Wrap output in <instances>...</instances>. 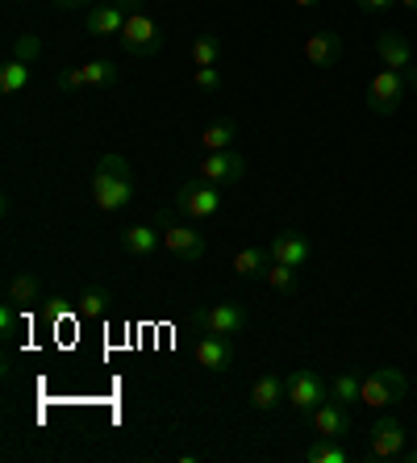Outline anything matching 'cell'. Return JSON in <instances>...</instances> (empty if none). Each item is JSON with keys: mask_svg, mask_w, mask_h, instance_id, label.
<instances>
[{"mask_svg": "<svg viewBox=\"0 0 417 463\" xmlns=\"http://www.w3.org/2000/svg\"><path fill=\"white\" fill-rule=\"evenodd\" d=\"M134 201V172L121 155H105V159L92 167V205L100 213H118Z\"/></svg>", "mask_w": 417, "mask_h": 463, "instance_id": "1", "label": "cell"}, {"mask_svg": "<svg viewBox=\"0 0 417 463\" xmlns=\"http://www.w3.org/2000/svg\"><path fill=\"white\" fill-rule=\"evenodd\" d=\"M405 388H409V380H405L401 367H372V372L364 376V384H359V405L384 413L405 397Z\"/></svg>", "mask_w": 417, "mask_h": 463, "instance_id": "2", "label": "cell"}, {"mask_svg": "<svg viewBox=\"0 0 417 463\" xmlns=\"http://www.w3.org/2000/svg\"><path fill=\"white\" fill-rule=\"evenodd\" d=\"M121 38V51L129 54V59H159V51H163V30H159V22L150 17V13H129L126 17V30L118 33Z\"/></svg>", "mask_w": 417, "mask_h": 463, "instance_id": "3", "label": "cell"}, {"mask_svg": "<svg viewBox=\"0 0 417 463\" xmlns=\"http://www.w3.org/2000/svg\"><path fill=\"white\" fill-rule=\"evenodd\" d=\"M217 209H222V188L217 184H204V180H188L180 184V193H175V213L193 217V222H209V217H217Z\"/></svg>", "mask_w": 417, "mask_h": 463, "instance_id": "4", "label": "cell"}, {"mask_svg": "<svg viewBox=\"0 0 417 463\" xmlns=\"http://www.w3.org/2000/svg\"><path fill=\"white\" fill-rule=\"evenodd\" d=\"M405 71H393V67H384V71H375L372 84H367V109H372L375 118H393L396 109H401V100H405Z\"/></svg>", "mask_w": 417, "mask_h": 463, "instance_id": "5", "label": "cell"}, {"mask_svg": "<svg viewBox=\"0 0 417 463\" xmlns=\"http://www.w3.org/2000/svg\"><path fill=\"white\" fill-rule=\"evenodd\" d=\"M193 326L201 335H242L251 326V313H246V305L222 301V305H209V309H196Z\"/></svg>", "mask_w": 417, "mask_h": 463, "instance_id": "6", "label": "cell"}, {"mask_svg": "<svg viewBox=\"0 0 417 463\" xmlns=\"http://www.w3.org/2000/svg\"><path fill=\"white\" fill-rule=\"evenodd\" d=\"M193 175H196V180H204V184L225 188V184H238L246 175V159L238 151H209V155H201V159H196Z\"/></svg>", "mask_w": 417, "mask_h": 463, "instance_id": "7", "label": "cell"}, {"mask_svg": "<svg viewBox=\"0 0 417 463\" xmlns=\"http://www.w3.org/2000/svg\"><path fill=\"white\" fill-rule=\"evenodd\" d=\"M409 447L405 426L393 418V413H380L372 421V434H367V455L372 459H401V451Z\"/></svg>", "mask_w": 417, "mask_h": 463, "instance_id": "8", "label": "cell"}, {"mask_svg": "<svg viewBox=\"0 0 417 463\" xmlns=\"http://www.w3.org/2000/svg\"><path fill=\"white\" fill-rule=\"evenodd\" d=\"M321 401H330V392H326V380H321L313 367H297V372L289 376V405L297 413H313Z\"/></svg>", "mask_w": 417, "mask_h": 463, "instance_id": "9", "label": "cell"}, {"mask_svg": "<svg viewBox=\"0 0 417 463\" xmlns=\"http://www.w3.org/2000/svg\"><path fill=\"white\" fill-rule=\"evenodd\" d=\"M204 234L196 226H167L163 230V250L175 259V263H196V259H204Z\"/></svg>", "mask_w": 417, "mask_h": 463, "instance_id": "10", "label": "cell"}, {"mask_svg": "<svg viewBox=\"0 0 417 463\" xmlns=\"http://www.w3.org/2000/svg\"><path fill=\"white\" fill-rule=\"evenodd\" d=\"M196 364L204 367V372H230V364H234V343H230V335H201L193 346Z\"/></svg>", "mask_w": 417, "mask_h": 463, "instance_id": "11", "label": "cell"}, {"mask_svg": "<svg viewBox=\"0 0 417 463\" xmlns=\"http://www.w3.org/2000/svg\"><path fill=\"white\" fill-rule=\"evenodd\" d=\"M271 250V263H284V268H305L313 255V242L305 234H297V230H284V234H276L268 242Z\"/></svg>", "mask_w": 417, "mask_h": 463, "instance_id": "12", "label": "cell"}, {"mask_svg": "<svg viewBox=\"0 0 417 463\" xmlns=\"http://www.w3.org/2000/svg\"><path fill=\"white\" fill-rule=\"evenodd\" d=\"M300 59L309 67H334L338 59H343V38L334 30H317L305 38V46H300Z\"/></svg>", "mask_w": 417, "mask_h": 463, "instance_id": "13", "label": "cell"}, {"mask_svg": "<svg viewBox=\"0 0 417 463\" xmlns=\"http://www.w3.org/2000/svg\"><path fill=\"white\" fill-rule=\"evenodd\" d=\"M126 17H129V13L121 9L118 0H100V5H92V9H88L84 25H88V33H92V38H113V33L126 30Z\"/></svg>", "mask_w": 417, "mask_h": 463, "instance_id": "14", "label": "cell"}, {"mask_svg": "<svg viewBox=\"0 0 417 463\" xmlns=\"http://www.w3.org/2000/svg\"><path fill=\"white\" fill-rule=\"evenodd\" d=\"M313 426H317L321 439H346V434L355 430L351 410L338 405V401H321L317 410H313Z\"/></svg>", "mask_w": 417, "mask_h": 463, "instance_id": "15", "label": "cell"}, {"mask_svg": "<svg viewBox=\"0 0 417 463\" xmlns=\"http://www.w3.org/2000/svg\"><path fill=\"white\" fill-rule=\"evenodd\" d=\"M284 401H289V380L280 376V372H263V376L251 384V405H255L259 413L280 410Z\"/></svg>", "mask_w": 417, "mask_h": 463, "instance_id": "16", "label": "cell"}, {"mask_svg": "<svg viewBox=\"0 0 417 463\" xmlns=\"http://www.w3.org/2000/svg\"><path fill=\"white\" fill-rule=\"evenodd\" d=\"M375 54H380V63L393 67V71H405V67H413V43H409L405 33L384 30L380 38H375Z\"/></svg>", "mask_w": 417, "mask_h": 463, "instance_id": "17", "label": "cell"}, {"mask_svg": "<svg viewBox=\"0 0 417 463\" xmlns=\"http://www.w3.org/2000/svg\"><path fill=\"white\" fill-rule=\"evenodd\" d=\"M109 309H113V292L105 284H88L75 297V317H84V322H100V317H109Z\"/></svg>", "mask_w": 417, "mask_h": 463, "instance_id": "18", "label": "cell"}, {"mask_svg": "<svg viewBox=\"0 0 417 463\" xmlns=\"http://www.w3.org/2000/svg\"><path fill=\"white\" fill-rule=\"evenodd\" d=\"M159 247H163V234L155 226H129L126 234H121V250L134 259H150Z\"/></svg>", "mask_w": 417, "mask_h": 463, "instance_id": "19", "label": "cell"}, {"mask_svg": "<svg viewBox=\"0 0 417 463\" xmlns=\"http://www.w3.org/2000/svg\"><path fill=\"white\" fill-rule=\"evenodd\" d=\"M268 263H271L268 247H242V250H234V263H230V268H234L242 280H259V276L268 271Z\"/></svg>", "mask_w": 417, "mask_h": 463, "instance_id": "20", "label": "cell"}, {"mask_svg": "<svg viewBox=\"0 0 417 463\" xmlns=\"http://www.w3.org/2000/svg\"><path fill=\"white\" fill-rule=\"evenodd\" d=\"M25 88H30V63L5 59V63H0V92H5V97H17Z\"/></svg>", "mask_w": 417, "mask_h": 463, "instance_id": "21", "label": "cell"}, {"mask_svg": "<svg viewBox=\"0 0 417 463\" xmlns=\"http://www.w3.org/2000/svg\"><path fill=\"white\" fill-rule=\"evenodd\" d=\"M222 54H225V46L217 33H196L193 38V67H217Z\"/></svg>", "mask_w": 417, "mask_h": 463, "instance_id": "22", "label": "cell"}, {"mask_svg": "<svg viewBox=\"0 0 417 463\" xmlns=\"http://www.w3.org/2000/svg\"><path fill=\"white\" fill-rule=\"evenodd\" d=\"M238 126L234 121H213V126H204L201 129V151H230V142H234Z\"/></svg>", "mask_w": 417, "mask_h": 463, "instance_id": "23", "label": "cell"}, {"mask_svg": "<svg viewBox=\"0 0 417 463\" xmlns=\"http://www.w3.org/2000/svg\"><path fill=\"white\" fill-rule=\"evenodd\" d=\"M263 284H268L271 292H280V297H297V288H300L297 268H284V263H268V271H263Z\"/></svg>", "mask_w": 417, "mask_h": 463, "instance_id": "24", "label": "cell"}, {"mask_svg": "<svg viewBox=\"0 0 417 463\" xmlns=\"http://www.w3.org/2000/svg\"><path fill=\"white\" fill-rule=\"evenodd\" d=\"M80 71H84V88H113L121 80V67H113L109 59H92Z\"/></svg>", "mask_w": 417, "mask_h": 463, "instance_id": "25", "label": "cell"}, {"mask_svg": "<svg viewBox=\"0 0 417 463\" xmlns=\"http://www.w3.org/2000/svg\"><path fill=\"white\" fill-rule=\"evenodd\" d=\"M359 384H364V380L355 376V372H338V376L330 380V401H338V405L351 410L355 401H359Z\"/></svg>", "mask_w": 417, "mask_h": 463, "instance_id": "26", "label": "cell"}, {"mask_svg": "<svg viewBox=\"0 0 417 463\" xmlns=\"http://www.w3.org/2000/svg\"><path fill=\"white\" fill-rule=\"evenodd\" d=\"M305 459H309V463H351V451H346V447H338L334 439H317L309 451H305Z\"/></svg>", "mask_w": 417, "mask_h": 463, "instance_id": "27", "label": "cell"}, {"mask_svg": "<svg viewBox=\"0 0 417 463\" xmlns=\"http://www.w3.org/2000/svg\"><path fill=\"white\" fill-rule=\"evenodd\" d=\"M9 301L13 305H33L38 301V280L33 276H25V271H17V276H9Z\"/></svg>", "mask_w": 417, "mask_h": 463, "instance_id": "28", "label": "cell"}, {"mask_svg": "<svg viewBox=\"0 0 417 463\" xmlns=\"http://www.w3.org/2000/svg\"><path fill=\"white\" fill-rule=\"evenodd\" d=\"M193 84L204 97H222V71L217 67H193Z\"/></svg>", "mask_w": 417, "mask_h": 463, "instance_id": "29", "label": "cell"}, {"mask_svg": "<svg viewBox=\"0 0 417 463\" xmlns=\"http://www.w3.org/2000/svg\"><path fill=\"white\" fill-rule=\"evenodd\" d=\"M43 54V43H38V33H22V38H13V54L9 59H22V63L33 67V59Z\"/></svg>", "mask_w": 417, "mask_h": 463, "instance_id": "30", "label": "cell"}, {"mask_svg": "<svg viewBox=\"0 0 417 463\" xmlns=\"http://www.w3.org/2000/svg\"><path fill=\"white\" fill-rule=\"evenodd\" d=\"M59 88H63V92H80V88H84V71H80V67H63V71H59Z\"/></svg>", "mask_w": 417, "mask_h": 463, "instance_id": "31", "label": "cell"}, {"mask_svg": "<svg viewBox=\"0 0 417 463\" xmlns=\"http://www.w3.org/2000/svg\"><path fill=\"white\" fill-rule=\"evenodd\" d=\"M355 5H359V13H388L396 0H355Z\"/></svg>", "mask_w": 417, "mask_h": 463, "instance_id": "32", "label": "cell"}, {"mask_svg": "<svg viewBox=\"0 0 417 463\" xmlns=\"http://www.w3.org/2000/svg\"><path fill=\"white\" fill-rule=\"evenodd\" d=\"M54 9H63V13H75V9H92V0H51Z\"/></svg>", "mask_w": 417, "mask_h": 463, "instance_id": "33", "label": "cell"}, {"mask_svg": "<svg viewBox=\"0 0 417 463\" xmlns=\"http://www.w3.org/2000/svg\"><path fill=\"white\" fill-rule=\"evenodd\" d=\"M405 88L409 92H417V67H405Z\"/></svg>", "mask_w": 417, "mask_h": 463, "instance_id": "34", "label": "cell"}, {"mask_svg": "<svg viewBox=\"0 0 417 463\" xmlns=\"http://www.w3.org/2000/svg\"><path fill=\"white\" fill-rule=\"evenodd\" d=\"M118 5H121V9H126V13H138L142 5H147V0H118Z\"/></svg>", "mask_w": 417, "mask_h": 463, "instance_id": "35", "label": "cell"}, {"mask_svg": "<svg viewBox=\"0 0 417 463\" xmlns=\"http://www.w3.org/2000/svg\"><path fill=\"white\" fill-rule=\"evenodd\" d=\"M401 463H417V447H413V451L405 447V451H401Z\"/></svg>", "mask_w": 417, "mask_h": 463, "instance_id": "36", "label": "cell"}, {"mask_svg": "<svg viewBox=\"0 0 417 463\" xmlns=\"http://www.w3.org/2000/svg\"><path fill=\"white\" fill-rule=\"evenodd\" d=\"M297 9H313V5H321V0H292Z\"/></svg>", "mask_w": 417, "mask_h": 463, "instance_id": "37", "label": "cell"}, {"mask_svg": "<svg viewBox=\"0 0 417 463\" xmlns=\"http://www.w3.org/2000/svg\"><path fill=\"white\" fill-rule=\"evenodd\" d=\"M396 5H401V9H417V0H396Z\"/></svg>", "mask_w": 417, "mask_h": 463, "instance_id": "38", "label": "cell"}]
</instances>
